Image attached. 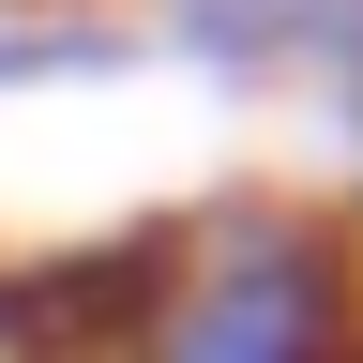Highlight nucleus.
<instances>
[{
    "instance_id": "obj_1",
    "label": "nucleus",
    "mask_w": 363,
    "mask_h": 363,
    "mask_svg": "<svg viewBox=\"0 0 363 363\" xmlns=\"http://www.w3.org/2000/svg\"><path fill=\"white\" fill-rule=\"evenodd\" d=\"M121 363H363V257L318 212H212L136 272Z\"/></svg>"
}]
</instances>
